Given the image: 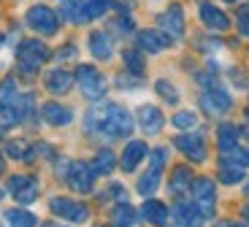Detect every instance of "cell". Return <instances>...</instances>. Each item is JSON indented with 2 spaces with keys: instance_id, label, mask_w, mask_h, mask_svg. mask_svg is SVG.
Wrapping results in <instances>:
<instances>
[{
  "instance_id": "obj_1",
  "label": "cell",
  "mask_w": 249,
  "mask_h": 227,
  "mask_svg": "<svg viewBox=\"0 0 249 227\" xmlns=\"http://www.w3.org/2000/svg\"><path fill=\"white\" fill-rule=\"evenodd\" d=\"M133 117L130 111L122 108L117 103H95L89 108L87 119H84V130L103 141H117V138H127L133 133Z\"/></svg>"
},
{
  "instance_id": "obj_2",
  "label": "cell",
  "mask_w": 249,
  "mask_h": 227,
  "mask_svg": "<svg viewBox=\"0 0 249 227\" xmlns=\"http://www.w3.org/2000/svg\"><path fill=\"white\" fill-rule=\"evenodd\" d=\"M46 60H49V49H46L41 41L27 38V41L19 43V49H17V65H19V73L25 76V79H33V76L44 68Z\"/></svg>"
},
{
  "instance_id": "obj_3",
  "label": "cell",
  "mask_w": 249,
  "mask_h": 227,
  "mask_svg": "<svg viewBox=\"0 0 249 227\" xmlns=\"http://www.w3.org/2000/svg\"><path fill=\"white\" fill-rule=\"evenodd\" d=\"M190 192H193V206L206 216V219H209V216L214 214V206H217V190H214V181L212 178H193Z\"/></svg>"
},
{
  "instance_id": "obj_4",
  "label": "cell",
  "mask_w": 249,
  "mask_h": 227,
  "mask_svg": "<svg viewBox=\"0 0 249 227\" xmlns=\"http://www.w3.org/2000/svg\"><path fill=\"white\" fill-rule=\"evenodd\" d=\"M76 81H79L81 92H84L87 100H100L103 95H106V79H103L92 65H79V70H76Z\"/></svg>"
},
{
  "instance_id": "obj_5",
  "label": "cell",
  "mask_w": 249,
  "mask_h": 227,
  "mask_svg": "<svg viewBox=\"0 0 249 227\" xmlns=\"http://www.w3.org/2000/svg\"><path fill=\"white\" fill-rule=\"evenodd\" d=\"M27 25L36 33H41V35H54L57 27H60V19H57V14L49 6H33L27 11Z\"/></svg>"
},
{
  "instance_id": "obj_6",
  "label": "cell",
  "mask_w": 249,
  "mask_h": 227,
  "mask_svg": "<svg viewBox=\"0 0 249 227\" xmlns=\"http://www.w3.org/2000/svg\"><path fill=\"white\" fill-rule=\"evenodd\" d=\"M49 209H52V214L62 216V219H68V222H76V225L89 219L87 206H84V203L71 200V197H52V200H49Z\"/></svg>"
},
{
  "instance_id": "obj_7",
  "label": "cell",
  "mask_w": 249,
  "mask_h": 227,
  "mask_svg": "<svg viewBox=\"0 0 249 227\" xmlns=\"http://www.w3.org/2000/svg\"><path fill=\"white\" fill-rule=\"evenodd\" d=\"M233 100L231 95L225 92V89H219V87H209L203 95H200V108L209 114V117H222L225 111H231Z\"/></svg>"
},
{
  "instance_id": "obj_8",
  "label": "cell",
  "mask_w": 249,
  "mask_h": 227,
  "mask_svg": "<svg viewBox=\"0 0 249 227\" xmlns=\"http://www.w3.org/2000/svg\"><path fill=\"white\" fill-rule=\"evenodd\" d=\"M176 149L181 154H187L193 162H203L206 160V138L200 133H184L176 138Z\"/></svg>"
},
{
  "instance_id": "obj_9",
  "label": "cell",
  "mask_w": 249,
  "mask_h": 227,
  "mask_svg": "<svg viewBox=\"0 0 249 227\" xmlns=\"http://www.w3.org/2000/svg\"><path fill=\"white\" fill-rule=\"evenodd\" d=\"M68 184H71V190L87 195V192H92L95 171L89 165H84V162H71V168H68Z\"/></svg>"
},
{
  "instance_id": "obj_10",
  "label": "cell",
  "mask_w": 249,
  "mask_h": 227,
  "mask_svg": "<svg viewBox=\"0 0 249 227\" xmlns=\"http://www.w3.org/2000/svg\"><path fill=\"white\" fill-rule=\"evenodd\" d=\"M8 192L22 206H27V203H33L38 197V181L33 176H11L8 178Z\"/></svg>"
},
{
  "instance_id": "obj_11",
  "label": "cell",
  "mask_w": 249,
  "mask_h": 227,
  "mask_svg": "<svg viewBox=\"0 0 249 227\" xmlns=\"http://www.w3.org/2000/svg\"><path fill=\"white\" fill-rule=\"evenodd\" d=\"M160 30L165 33V35L174 41V38H181V33H184V14H181V6H174L168 8L165 14H160Z\"/></svg>"
},
{
  "instance_id": "obj_12",
  "label": "cell",
  "mask_w": 249,
  "mask_h": 227,
  "mask_svg": "<svg viewBox=\"0 0 249 227\" xmlns=\"http://www.w3.org/2000/svg\"><path fill=\"white\" fill-rule=\"evenodd\" d=\"M171 216H174V227H203L206 222V216L195 206H187V203H176Z\"/></svg>"
},
{
  "instance_id": "obj_13",
  "label": "cell",
  "mask_w": 249,
  "mask_h": 227,
  "mask_svg": "<svg viewBox=\"0 0 249 227\" xmlns=\"http://www.w3.org/2000/svg\"><path fill=\"white\" fill-rule=\"evenodd\" d=\"M73 73H68V70H62V68H54V70H49V73L44 76V87L49 89L52 95H65L73 87Z\"/></svg>"
},
{
  "instance_id": "obj_14",
  "label": "cell",
  "mask_w": 249,
  "mask_h": 227,
  "mask_svg": "<svg viewBox=\"0 0 249 227\" xmlns=\"http://www.w3.org/2000/svg\"><path fill=\"white\" fill-rule=\"evenodd\" d=\"M41 119L49 124H54V127H62V124H71V119H73V111L68 108V105L57 103V100H49V103L41 108Z\"/></svg>"
},
{
  "instance_id": "obj_15",
  "label": "cell",
  "mask_w": 249,
  "mask_h": 227,
  "mask_svg": "<svg viewBox=\"0 0 249 227\" xmlns=\"http://www.w3.org/2000/svg\"><path fill=\"white\" fill-rule=\"evenodd\" d=\"M136 38H138V46H141L143 52H152V54H157V52L171 46V38L160 30H141Z\"/></svg>"
},
{
  "instance_id": "obj_16",
  "label": "cell",
  "mask_w": 249,
  "mask_h": 227,
  "mask_svg": "<svg viewBox=\"0 0 249 227\" xmlns=\"http://www.w3.org/2000/svg\"><path fill=\"white\" fill-rule=\"evenodd\" d=\"M200 22L206 27H212V30H219V33H225L231 27V19L225 17L214 3H200Z\"/></svg>"
},
{
  "instance_id": "obj_17",
  "label": "cell",
  "mask_w": 249,
  "mask_h": 227,
  "mask_svg": "<svg viewBox=\"0 0 249 227\" xmlns=\"http://www.w3.org/2000/svg\"><path fill=\"white\" fill-rule=\"evenodd\" d=\"M138 122H141L143 133L157 135L162 130V114H160V108H155V105H141V108H138Z\"/></svg>"
},
{
  "instance_id": "obj_18",
  "label": "cell",
  "mask_w": 249,
  "mask_h": 227,
  "mask_svg": "<svg viewBox=\"0 0 249 227\" xmlns=\"http://www.w3.org/2000/svg\"><path fill=\"white\" fill-rule=\"evenodd\" d=\"M146 154H149V149H146L143 141H130L122 152V171H127V173L136 171V165L146 157Z\"/></svg>"
},
{
  "instance_id": "obj_19",
  "label": "cell",
  "mask_w": 249,
  "mask_h": 227,
  "mask_svg": "<svg viewBox=\"0 0 249 227\" xmlns=\"http://www.w3.org/2000/svg\"><path fill=\"white\" fill-rule=\"evenodd\" d=\"M138 219L136 209L133 206H127V203H119V206H114L111 214H108V222H111V227H133Z\"/></svg>"
},
{
  "instance_id": "obj_20",
  "label": "cell",
  "mask_w": 249,
  "mask_h": 227,
  "mask_svg": "<svg viewBox=\"0 0 249 227\" xmlns=\"http://www.w3.org/2000/svg\"><path fill=\"white\" fill-rule=\"evenodd\" d=\"M141 216L149 222V225L162 227L165 222H168V209H165L160 200H146L143 203V209H141Z\"/></svg>"
},
{
  "instance_id": "obj_21",
  "label": "cell",
  "mask_w": 249,
  "mask_h": 227,
  "mask_svg": "<svg viewBox=\"0 0 249 227\" xmlns=\"http://www.w3.org/2000/svg\"><path fill=\"white\" fill-rule=\"evenodd\" d=\"M160 176H162V165H157V162H152V168L146 173H143L141 178H138V192H141L143 197H149L152 192L160 187Z\"/></svg>"
},
{
  "instance_id": "obj_22",
  "label": "cell",
  "mask_w": 249,
  "mask_h": 227,
  "mask_svg": "<svg viewBox=\"0 0 249 227\" xmlns=\"http://www.w3.org/2000/svg\"><path fill=\"white\" fill-rule=\"evenodd\" d=\"M217 146L219 152H228V149L238 146V127L231 122H222L217 127Z\"/></svg>"
},
{
  "instance_id": "obj_23",
  "label": "cell",
  "mask_w": 249,
  "mask_h": 227,
  "mask_svg": "<svg viewBox=\"0 0 249 227\" xmlns=\"http://www.w3.org/2000/svg\"><path fill=\"white\" fill-rule=\"evenodd\" d=\"M62 17L73 22V25H81V22H87V3H81V0H62Z\"/></svg>"
},
{
  "instance_id": "obj_24",
  "label": "cell",
  "mask_w": 249,
  "mask_h": 227,
  "mask_svg": "<svg viewBox=\"0 0 249 227\" xmlns=\"http://www.w3.org/2000/svg\"><path fill=\"white\" fill-rule=\"evenodd\" d=\"M89 52H92V57H98V60H108L111 57V41H108L106 33H89Z\"/></svg>"
},
{
  "instance_id": "obj_25",
  "label": "cell",
  "mask_w": 249,
  "mask_h": 227,
  "mask_svg": "<svg viewBox=\"0 0 249 227\" xmlns=\"http://www.w3.org/2000/svg\"><path fill=\"white\" fill-rule=\"evenodd\" d=\"M114 165H117V157H114L108 149H100L98 154H95V160H92V171H95V176H106V173H111L114 171Z\"/></svg>"
},
{
  "instance_id": "obj_26",
  "label": "cell",
  "mask_w": 249,
  "mask_h": 227,
  "mask_svg": "<svg viewBox=\"0 0 249 227\" xmlns=\"http://www.w3.org/2000/svg\"><path fill=\"white\" fill-rule=\"evenodd\" d=\"M190 184H193V171L187 165H179L174 171V176H171V192H174V195H181L184 190H190Z\"/></svg>"
},
{
  "instance_id": "obj_27",
  "label": "cell",
  "mask_w": 249,
  "mask_h": 227,
  "mask_svg": "<svg viewBox=\"0 0 249 227\" xmlns=\"http://www.w3.org/2000/svg\"><path fill=\"white\" fill-rule=\"evenodd\" d=\"M6 222H8V227H36L38 225L36 214H30V211H25V209L6 211Z\"/></svg>"
},
{
  "instance_id": "obj_28",
  "label": "cell",
  "mask_w": 249,
  "mask_h": 227,
  "mask_svg": "<svg viewBox=\"0 0 249 227\" xmlns=\"http://www.w3.org/2000/svg\"><path fill=\"white\" fill-rule=\"evenodd\" d=\"M19 124V117H17V108L6 100H0V133H8V130Z\"/></svg>"
},
{
  "instance_id": "obj_29",
  "label": "cell",
  "mask_w": 249,
  "mask_h": 227,
  "mask_svg": "<svg viewBox=\"0 0 249 227\" xmlns=\"http://www.w3.org/2000/svg\"><path fill=\"white\" fill-rule=\"evenodd\" d=\"M11 105L17 108V117H19V122H22V119H30V117H33V108H36V98H33V95H17Z\"/></svg>"
},
{
  "instance_id": "obj_30",
  "label": "cell",
  "mask_w": 249,
  "mask_h": 227,
  "mask_svg": "<svg viewBox=\"0 0 249 227\" xmlns=\"http://www.w3.org/2000/svg\"><path fill=\"white\" fill-rule=\"evenodd\" d=\"M222 160L231 162V165H238V168H249V149L233 146V149H228V152H222Z\"/></svg>"
},
{
  "instance_id": "obj_31",
  "label": "cell",
  "mask_w": 249,
  "mask_h": 227,
  "mask_svg": "<svg viewBox=\"0 0 249 227\" xmlns=\"http://www.w3.org/2000/svg\"><path fill=\"white\" fill-rule=\"evenodd\" d=\"M241 178H244V168L231 165V162L222 160V165H219V181H225V184H238Z\"/></svg>"
},
{
  "instance_id": "obj_32",
  "label": "cell",
  "mask_w": 249,
  "mask_h": 227,
  "mask_svg": "<svg viewBox=\"0 0 249 227\" xmlns=\"http://www.w3.org/2000/svg\"><path fill=\"white\" fill-rule=\"evenodd\" d=\"M6 154L14 157V160H30L33 149H30V143H25V141H11V143H6Z\"/></svg>"
},
{
  "instance_id": "obj_33",
  "label": "cell",
  "mask_w": 249,
  "mask_h": 227,
  "mask_svg": "<svg viewBox=\"0 0 249 227\" xmlns=\"http://www.w3.org/2000/svg\"><path fill=\"white\" fill-rule=\"evenodd\" d=\"M157 95H160L162 100H165V103H179V89H176L174 84H171V81H165V79H160L157 81Z\"/></svg>"
},
{
  "instance_id": "obj_34",
  "label": "cell",
  "mask_w": 249,
  "mask_h": 227,
  "mask_svg": "<svg viewBox=\"0 0 249 227\" xmlns=\"http://www.w3.org/2000/svg\"><path fill=\"white\" fill-rule=\"evenodd\" d=\"M124 65L133 76H141L143 73V57L138 52H124Z\"/></svg>"
},
{
  "instance_id": "obj_35",
  "label": "cell",
  "mask_w": 249,
  "mask_h": 227,
  "mask_svg": "<svg viewBox=\"0 0 249 227\" xmlns=\"http://www.w3.org/2000/svg\"><path fill=\"white\" fill-rule=\"evenodd\" d=\"M195 124H198V119H195L193 111H179L174 117V127H179V130H193Z\"/></svg>"
},
{
  "instance_id": "obj_36",
  "label": "cell",
  "mask_w": 249,
  "mask_h": 227,
  "mask_svg": "<svg viewBox=\"0 0 249 227\" xmlns=\"http://www.w3.org/2000/svg\"><path fill=\"white\" fill-rule=\"evenodd\" d=\"M108 6H111V0H87V17H89V19L103 17Z\"/></svg>"
},
{
  "instance_id": "obj_37",
  "label": "cell",
  "mask_w": 249,
  "mask_h": 227,
  "mask_svg": "<svg viewBox=\"0 0 249 227\" xmlns=\"http://www.w3.org/2000/svg\"><path fill=\"white\" fill-rule=\"evenodd\" d=\"M14 98H17V84H14V79H6L0 84V100L14 103Z\"/></svg>"
},
{
  "instance_id": "obj_38",
  "label": "cell",
  "mask_w": 249,
  "mask_h": 227,
  "mask_svg": "<svg viewBox=\"0 0 249 227\" xmlns=\"http://www.w3.org/2000/svg\"><path fill=\"white\" fill-rule=\"evenodd\" d=\"M236 22H238V30H241V35L249 38V6H241V8H238Z\"/></svg>"
},
{
  "instance_id": "obj_39",
  "label": "cell",
  "mask_w": 249,
  "mask_h": 227,
  "mask_svg": "<svg viewBox=\"0 0 249 227\" xmlns=\"http://www.w3.org/2000/svg\"><path fill=\"white\" fill-rule=\"evenodd\" d=\"M73 57H76V46H71V43H68V46H62V49L54 54V60L65 62V60H73Z\"/></svg>"
},
{
  "instance_id": "obj_40",
  "label": "cell",
  "mask_w": 249,
  "mask_h": 227,
  "mask_svg": "<svg viewBox=\"0 0 249 227\" xmlns=\"http://www.w3.org/2000/svg\"><path fill=\"white\" fill-rule=\"evenodd\" d=\"M219 227H247V225H238V222H225V225H219Z\"/></svg>"
},
{
  "instance_id": "obj_41",
  "label": "cell",
  "mask_w": 249,
  "mask_h": 227,
  "mask_svg": "<svg viewBox=\"0 0 249 227\" xmlns=\"http://www.w3.org/2000/svg\"><path fill=\"white\" fill-rule=\"evenodd\" d=\"M241 214H244V219H247V225H249V203H247V206L241 209Z\"/></svg>"
},
{
  "instance_id": "obj_42",
  "label": "cell",
  "mask_w": 249,
  "mask_h": 227,
  "mask_svg": "<svg viewBox=\"0 0 249 227\" xmlns=\"http://www.w3.org/2000/svg\"><path fill=\"white\" fill-rule=\"evenodd\" d=\"M0 171H3V157H0Z\"/></svg>"
},
{
  "instance_id": "obj_43",
  "label": "cell",
  "mask_w": 249,
  "mask_h": 227,
  "mask_svg": "<svg viewBox=\"0 0 249 227\" xmlns=\"http://www.w3.org/2000/svg\"><path fill=\"white\" fill-rule=\"evenodd\" d=\"M44 227H60V225H44Z\"/></svg>"
},
{
  "instance_id": "obj_44",
  "label": "cell",
  "mask_w": 249,
  "mask_h": 227,
  "mask_svg": "<svg viewBox=\"0 0 249 227\" xmlns=\"http://www.w3.org/2000/svg\"><path fill=\"white\" fill-rule=\"evenodd\" d=\"M247 195H249V181H247Z\"/></svg>"
},
{
  "instance_id": "obj_45",
  "label": "cell",
  "mask_w": 249,
  "mask_h": 227,
  "mask_svg": "<svg viewBox=\"0 0 249 227\" xmlns=\"http://www.w3.org/2000/svg\"><path fill=\"white\" fill-rule=\"evenodd\" d=\"M3 41H6V38H3V35H0V43H3Z\"/></svg>"
},
{
  "instance_id": "obj_46",
  "label": "cell",
  "mask_w": 249,
  "mask_h": 227,
  "mask_svg": "<svg viewBox=\"0 0 249 227\" xmlns=\"http://www.w3.org/2000/svg\"><path fill=\"white\" fill-rule=\"evenodd\" d=\"M225 3H233V0H225Z\"/></svg>"
},
{
  "instance_id": "obj_47",
  "label": "cell",
  "mask_w": 249,
  "mask_h": 227,
  "mask_svg": "<svg viewBox=\"0 0 249 227\" xmlns=\"http://www.w3.org/2000/svg\"><path fill=\"white\" fill-rule=\"evenodd\" d=\"M0 197H3V190H0Z\"/></svg>"
}]
</instances>
